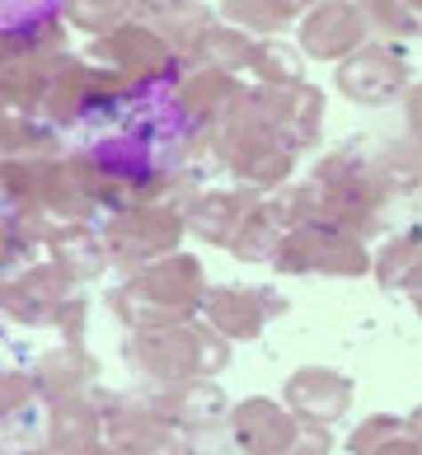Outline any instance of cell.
<instances>
[{
  "instance_id": "cell-1",
  "label": "cell",
  "mask_w": 422,
  "mask_h": 455,
  "mask_svg": "<svg viewBox=\"0 0 422 455\" xmlns=\"http://www.w3.org/2000/svg\"><path fill=\"white\" fill-rule=\"evenodd\" d=\"M76 150L113 179H155L183 156L188 108L169 80H131L99 90L76 113Z\"/></svg>"
},
{
  "instance_id": "cell-2",
  "label": "cell",
  "mask_w": 422,
  "mask_h": 455,
  "mask_svg": "<svg viewBox=\"0 0 422 455\" xmlns=\"http://www.w3.org/2000/svg\"><path fill=\"white\" fill-rule=\"evenodd\" d=\"M240 442L253 455H277L286 446V418H277L273 403H249L240 413Z\"/></svg>"
},
{
  "instance_id": "cell-3",
  "label": "cell",
  "mask_w": 422,
  "mask_h": 455,
  "mask_svg": "<svg viewBox=\"0 0 422 455\" xmlns=\"http://www.w3.org/2000/svg\"><path fill=\"white\" fill-rule=\"evenodd\" d=\"M291 399H296V409H306V413L333 418V413H343L347 390H343L338 380H329V376H296V385H291Z\"/></svg>"
}]
</instances>
